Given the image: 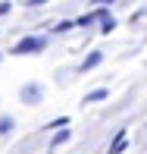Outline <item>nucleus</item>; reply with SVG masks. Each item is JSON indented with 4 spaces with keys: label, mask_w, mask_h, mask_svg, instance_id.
Instances as JSON below:
<instances>
[{
    "label": "nucleus",
    "mask_w": 147,
    "mask_h": 154,
    "mask_svg": "<svg viewBox=\"0 0 147 154\" xmlns=\"http://www.w3.org/2000/svg\"><path fill=\"white\" fill-rule=\"evenodd\" d=\"M103 97H107V88H97V91L85 94V104H97V101H103Z\"/></svg>",
    "instance_id": "obj_7"
},
{
    "label": "nucleus",
    "mask_w": 147,
    "mask_h": 154,
    "mask_svg": "<svg viewBox=\"0 0 147 154\" xmlns=\"http://www.w3.org/2000/svg\"><path fill=\"white\" fill-rule=\"evenodd\" d=\"M69 29H75V22H69V19H66V22H60V25H53V32H69Z\"/></svg>",
    "instance_id": "obj_9"
},
{
    "label": "nucleus",
    "mask_w": 147,
    "mask_h": 154,
    "mask_svg": "<svg viewBox=\"0 0 147 154\" xmlns=\"http://www.w3.org/2000/svg\"><path fill=\"white\" fill-rule=\"evenodd\" d=\"M47 51V35H28V38H22L16 47H13V57H28V54H41Z\"/></svg>",
    "instance_id": "obj_1"
},
{
    "label": "nucleus",
    "mask_w": 147,
    "mask_h": 154,
    "mask_svg": "<svg viewBox=\"0 0 147 154\" xmlns=\"http://www.w3.org/2000/svg\"><path fill=\"white\" fill-rule=\"evenodd\" d=\"M94 3H100V6H110V3H113V0H94Z\"/></svg>",
    "instance_id": "obj_12"
},
{
    "label": "nucleus",
    "mask_w": 147,
    "mask_h": 154,
    "mask_svg": "<svg viewBox=\"0 0 147 154\" xmlns=\"http://www.w3.org/2000/svg\"><path fill=\"white\" fill-rule=\"evenodd\" d=\"M19 101H22V104H28V107H34V104H41V101H44V88H41L38 82H25V85L19 88Z\"/></svg>",
    "instance_id": "obj_2"
},
{
    "label": "nucleus",
    "mask_w": 147,
    "mask_h": 154,
    "mask_svg": "<svg viewBox=\"0 0 147 154\" xmlns=\"http://www.w3.org/2000/svg\"><path fill=\"white\" fill-rule=\"evenodd\" d=\"M125 145H128V135H125V132H119V135L113 138V145H110V151H107V154H122V151H125Z\"/></svg>",
    "instance_id": "obj_4"
},
{
    "label": "nucleus",
    "mask_w": 147,
    "mask_h": 154,
    "mask_svg": "<svg viewBox=\"0 0 147 154\" xmlns=\"http://www.w3.org/2000/svg\"><path fill=\"white\" fill-rule=\"evenodd\" d=\"M103 63V51H91L85 60H81V72H88V69H94V66H100Z\"/></svg>",
    "instance_id": "obj_3"
},
{
    "label": "nucleus",
    "mask_w": 147,
    "mask_h": 154,
    "mask_svg": "<svg viewBox=\"0 0 147 154\" xmlns=\"http://www.w3.org/2000/svg\"><path fill=\"white\" fill-rule=\"evenodd\" d=\"M47 0H25V6H44Z\"/></svg>",
    "instance_id": "obj_10"
},
{
    "label": "nucleus",
    "mask_w": 147,
    "mask_h": 154,
    "mask_svg": "<svg viewBox=\"0 0 147 154\" xmlns=\"http://www.w3.org/2000/svg\"><path fill=\"white\" fill-rule=\"evenodd\" d=\"M13 129H16V120H13L10 113H3V116H0V138H3V135H10Z\"/></svg>",
    "instance_id": "obj_5"
},
{
    "label": "nucleus",
    "mask_w": 147,
    "mask_h": 154,
    "mask_svg": "<svg viewBox=\"0 0 147 154\" xmlns=\"http://www.w3.org/2000/svg\"><path fill=\"white\" fill-rule=\"evenodd\" d=\"M0 60H3V54H0Z\"/></svg>",
    "instance_id": "obj_13"
},
{
    "label": "nucleus",
    "mask_w": 147,
    "mask_h": 154,
    "mask_svg": "<svg viewBox=\"0 0 147 154\" xmlns=\"http://www.w3.org/2000/svg\"><path fill=\"white\" fill-rule=\"evenodd\" d=\"M63 142H69V129H60V132H57V135H53V138H50V148H60V145H63Z\"/></svg>",
    "instance_id": "obj_6"
},
{
    "label": "nucleus",
    "mask_w": 147,
    "mask_h": 154,
    "mask_svg": "<svg viewBox=\"0 0 147 154\" xmlns=\"http://www.w3.org/2000/svg\"><path fill=\"white\" fill-rule=\"evenodd\" d=\"M113 29H116V19L110 16V13H107V16L100 19V32H107V35H110V32H113Z\"/></svg>",
    "instance_id": "obj_8"
},
{
    "label": "nucleus",
    "mask_w": 147,
    "mask_h": 154,
    "mask_svg": "<svg viewBox=\"0 0 147 154\" xmlns=\"http://www.w3.org/2000/svg\"><path fill=\"white\" fill-rule=\"evenodd\" d=\"M6 13H10V3L3 0V3H0V16H6Z\"/></svg>",
    "instance_id": "obj_11"
}]
</instances>
